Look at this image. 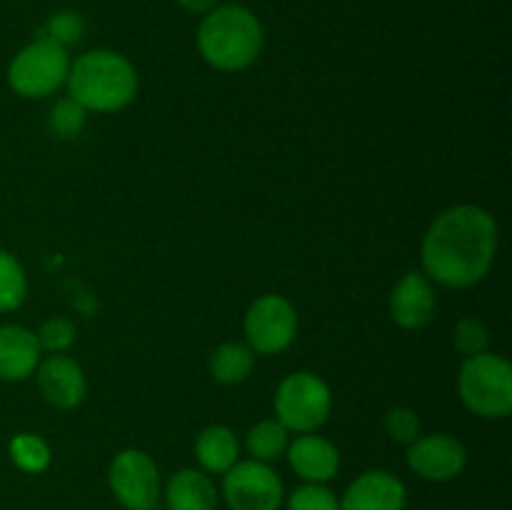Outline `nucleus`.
<instances>
[{
    "instance_id": "nucleus-1",
    "label": "nucleus",
    "mask_w": 512,
    "mask_h": 510,
    "mask_svg": "<svg viewBox=\"0 0 512 510\" xmlns=\"http://www.w3.org/2000/svg\"><path fill=\"white\" fill-rule=\"evenodd\" d=\"M498 225L478 205H455L433 220L423 240L425 273L448 288H470L493 268Z\"/></svg>"
},
{
    "instance_id": "nucleus-2",
    "label": "nucleus",
    "mask_w": 512,
    "mask_h": 510,
    "mask_svg": "<svg viewBox=\"0 0 512 510\" xmlns=\"http://www.w3.org/2000/svg\"><path fill=\"white\" fill-rule=\"evenodd\" d=\"M70 98L93 113H115L133 103L138 93V73L133 63L113 50H90L68 70Z\"/></svg>"
},
{
    "instance_id": "nucleus-3",
    "label": "nucleus",
    "mask_w": 512,
    "mask_h": 510,
    "mask_svg": "<svg viewBox=\"0 0 512 510\" xmlns=\"http://www.w3.org/2000/svg\"><path fill=\"white\" fill-rule=\"evenodd\" d=\"M198 48L205 63L235 73L255 63L263 48L260 20L243 5H220L205 13L198 30Z\"/></svg>"
},
{
    "instance_id": "nucleus-4",
    "label": "nucleus",
    "mask_w": 512,
    "mask_h": 510,
    "mask_svg": "<svg viewBox=\"0 0 512 510\" xmlns=\"http://www.w3.org/2000/svg\"><path fill=\"white\" fill-rule=\"evenodd\" d=\"M458 390L470 413L500 420L512 410V368L493 353L465 358L458 375Z\"/></svg>"
},
{
    "instance_id": "nucleus-5",
    "label": "nucleus",
    "mask_w": 512,
    "mask_h": 510,
    "mask_svg": "<svg viewBox=\"0 0 512 510\" xmlns=\"http://www.w3.org/2000/svg\"><path fill=\"white\" fill-rule=\"evenodd\" d=\"M70 60L63 45L48 38L25 45L8 65V83L20 98L38 100L68 80Z\"/></svg>"
},
{
    "instance_id": "nucleus-6",
    "label": "nucleus",
    "mask_w": 512,
    "mask_h": 510,
    "mask_svg": "<svg viewBox=\"0 0 512 510\" xmlns=\"http://www.w3.org/2000/svg\"><path fill=\"white\" fill-rule=\"evenodd\" d=\"M333 395L328 383L313 373H293L278 385L275 415L293 433H315L328 420Z\"/></svg>"
},
{
    "instance_id": "nucleus-7",
    "label": "nucleus",
    "mask_w": 512,
    "mask_h": 510,
    "mask_svg": "<svg viewBox=\"0 0 512 510\" xmlns=\"http://www.w3.org/2000/svg\"><path fill=\"white\" fill-rule=\"evenodd\" d=\"M108 483L125 510H155L160 500L158 465L145 450H120L110 463Z\"/></svg>"
},
{
    "instance_id": "nucleus-8",
    "label": "nucleus",
    "mask_w": 512,
    "mask_h": 510,
    "mask_svg": "<svg viewBox=\"0 0 512 510\" xmlns=\"http://www.w3.org/2000/svg\"><path fill=\"white\" fill-rule=\"evenodd\" d=\"M248 348L260 355H278L293 343L298 330V313L283 295H260L245 313Z\"/></svg>"
},
{
    "instance_id": "nucleus-9",
    "label": "nucleus",
    "mask_w": 512,
    "mask_h": 510,
    "mask_svg": "<svg viewBox=\"0 0 512 510\" xmlns=\"http://www.w3.org/2000/svg\"><path fill=\"white\" fill-rule=\"evenodd\" d=\"M223 498L230 510H280L283 480L268 463L245 460L223 473Z\"/></svg>"
},
{
    "instance_id": "nucleus-10",
    "label": "nucleus",
    "mask_w": 512,
    "mask_h": 510,
    "mask_svg": "<svg viewBox=\"0 0 512 510\" xmlns=\"http://www.w3.org/2000/svg\"><path fill=\"white\" fill-rule=\"evenodd\" d=\"M408 465L420 478L445 483L463 473L468 465V450L455 435L433 433L408 445Z\"/></svg>"
},
{
    "instance_id": "nucleus-11",
    "label": "nucleus",
    "mask_w": 512,
    "mask_h": 510,
    "mask_svg": "<svg viewBox=\"0 0 512 510\" xmlns=\"http://www.w3.org/2000/svg\"><path fill=\"white\" fill-rule=\"evenodd\" d=\"M408 490L398 475L388 470H368L345 488L340 510H405Z\"/></svg>"
},
{
    "instance_id": "nucleus-12",
    "label": "nucleus",
    "mask_w": 512,
    "mask_h": 510,
    "mask_svg": "<svg viewBox=\"0 0 512 510\" xmlns=\"http://www.w3.org/2000/svg\"><path fill=\"white\" fill-rule=\"evenodd\" d=\"M35 370H38L40 393L53 408L68 410L83 403L85 393H88V383H85L83 368L75 360L55 353L45 358L43 363H38Z\"/></svg>"
},
{
    "instance_id": "nucleus-13",
    "label": "nucleus",
    "mask_w": 512,
    "mask_h": 510,
    "mask_svg": "<svg viewBox=\"0 0 512 510\" xmlns=\"http://www.w3.org/2000/svg\"><path fill=\"white\" fill-rule=\"evenodd\" d=\"M435 293L423 273H405L390 293V315L405 330H418L433 320Z\"/></svg>"
},
{
    "instance_id": "nucleus-14",
    "label": "nucleus",
    "mask_w": 512,
    "mask_h": 510,
    "mask_svg": "<svg viewBox=\"0 0 512 510\" xmlns=\"http://www.w3.org/2000/svg\"><path fill=\"white\" fill-rule=\"evenodd\" d=\"M288 463L298 478L305 483H328L338 475L340 470V453L330 440L320 438V435L303 433L298 440L288 445L285 450Z\"/></svg>"
},
{
    "instance_id": "nucleus-15",
    "label": "nucleus",
    "mask_w": 512,
    "mask_h": 510,
    "mask_svg": "<svg viewBox=\"0 0 512 510\" xmlns=\"http://www.w3.org/2000/svg\"><path fill=\"white\" fill-rule=\"evenodd\" d=\"M40 345L35 333L20 325H0V380L20 383L35 373L40 363Z\"/></svg>"
},
{
    "instance_id": "nucleus-16",
    "label": "nucleus",
    "mask_w": 512,
    "mask_h": 510,
    "mask_svg": "<svg viewBox=\"0 0 512 510\" xmlns=\"http://www.w3.org/2000/svg\"><path fill=\"white\" fill-rule=\"evenodd\" d=\"M165 505L168 510H215L218 508V488L203 470H178L165 485Z\"/></svg>"
},
{
    "instance_id": "nucleus-17",
    "label": "nucleus",
    "mask_w": 512,
    "mask_h": 510,
    "mask_svg": "<svg viewBox=\"0 0 512 510\" xmlns=\"http://www.w3.org/2000/svg\"><path fill=\"white\" fill-rule=\"evenodd\" d=\"M240 445L228 425H210L195 440V458L203 465L205 473H220L238 463Z\"/></svg>"
},
{
    "instance_id": "nucleus-18",
    "label": "nucleus",
    "mask_w": 512,
    "mask_h": 510,
    "mask_svg": "<svg viewBox=\"0 0 512 510\" xmlns=\"http://www.w3.org/2000/svg\"><path fill=\"white\" fill-rule=\"evenodd\" d=\"M255 355L243 343H223L210 355V373L218 383L238 385L253 373Z\"/></svg>"
},
{
    "instance_id": "nucleus-19",
    "label": "nucleus",
    "mask_w": 512,
    "mask_h": 510,
    "mask_svg": "<svg viewBox=\"0 0 512 510\" xmlns=\"http://www.w3.org/2000/svg\"><path fill=\"white\" fill-rule=\"evenodd\" d=\"M290 430L285 428L278 420H260L258 425H253L248 433V453L253 455V460H260V463H270V460H278L280 455H285L290 440Z\"/></svg>"
},
{
    "instance_id": "nucleus-20",
    "label": "nucleus",
    "mask_w": 512,
    "mask_h": 510,
    "mask_svg": "<svg viewBox=\"0 0 512 510\" xmlns=\"http://www.w3.org/2000/svg\"><path fill=\"white\" fill-rule=\"evenodd\" d=\"M28 293L25 270L10 253L0 250V313L20 308Z\"/></svg>"
},
{
    "instance_id": "nucleus-21",
    "label": "nucleus",
    "mask_w": 512,
    "mask_h": 510,
    "mask_svg": "<svg viewBox=\"0 0 512 510\" xmlns=\"http://www.w3.org/2000/svg\"><path fill=\"white\" fill-rule=\"evenodd\" d=\"M10 460L25 473H43L50 465V448L40 435L18 433L8 445Z\"/></svg>"
},
{
    "instance_id": "nucleus-22",
    "label": "nucleus",
    "mask_w": 512,
    "mask_h": 510,
    "mask_svg": "<svg viewBox=\"0 0 512 510\" xmlns=\"http://www.w3.org/2000/svg\"><path fill=\"white\" fill-rule=\"evenodd\" d=\"M88 110L73 98H65L55 103V108L50 110V128L55 130L58 138H75V135L83 130L85 118H88Z\"/></svg>"
},
{
    "instance_id": "nucleus-23",
    "label": "nucleus",
    "mask_w": 512,
    "mask_h": 510,
    "mask_svg": "<svg viewBox=\"0 0 512 510\" xmlns=\"http://www.w3.org/2000/svg\"><path fill=\"white\" fill-rule=\"evenodd\" d=\"M453 343L465 358H473V355L488 353L490 333L488 328H485V323H480L478 318H463L455 325Z\"/></svg>"
},
{
    "instance_id": "nucleus-24",
    "label": "nucleus",
    "mask_w": 512,
    "mask_h": 510,
    "mask_svg": "<svg viewBox=\"0 0 512 510\" xmlns=\"http://www.w3.org/2000/svg\"><path fill=\"white\" fill-rule=\"evenodd\" d=\"M288 510H340V500L323 483H305L290 493Z\"/></svg>"
},
{
    "instance_id": "nucleus-25",
    "label": "nucleus",
    "mask_w": 512,
    "mask_h": 510,
    "mask_svg": "<svg viewBox=\"0 0 512 510\" xmlns=\"http://www.w3.org/2000/svg\"><path fill=\"white\" fill-rule=\"evenodd\" d=\"M35 338H38L40 350L63 353V350H68L75 343V325L68 318H50L40 325Z\"/></svg>"
},
{
    "instance_id": "nucleus-26",
    "label": "nucleus",
    "mask_w": 512,
    "mask_h": 510,
    "mask_svg": "<svg viewBox=\"0 0 512 510\" xmlns=\"http://www.w3.org/2000/svg\"><path fill=\"white\" fill-rule=\"evenodd\" d=\"M85 33V23L78 13H70V10H60L53 18L48 20V28H45V38L53 40L58 45H75Z\"/></svg>"
},
{
    "instance_id": "nucleus-27",
    "label": "nucleus",
    "mask_w": 512,
    "mask_h": 510,
    "mask_svg": "<svg viewBox=\"0 0 512 510\" xmlns=\"http://www.w3.org/2000/svg\"><path fill=\"white\" fill-rule=\"evenodd\" d=\"M385 430L400 445H410L420 438V420L410 408H390L385 413Z\"/></svg>"
},
{
    "instance_id": "nucleus-28",
    "label": "nucleus",
    "mask_w": 512,
    "mask_h": 510,
    "mask_svg": "<svg viewBox=\"0 0 512 510\" xmlns=\"http://www.w3.org/2000/svg\"><path fill=\"white\" fill-rule=\"evenodd\" d=\"M220 0H178L180 8L190 10V13H210Z\"/></svg>"
}]
</instances>
